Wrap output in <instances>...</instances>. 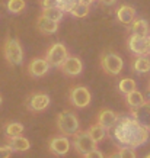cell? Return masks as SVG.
Listing matches in <instances>:
<instances>
[{"mask_svg": "<svg viewBox=\"0 0 150 158\" xmlns=\"http://www.w3.org/2000/svg\"><path fill=\"white\" fill-rule=\"evenodd\" d=\"M111 131L117 144H120L121 147L137 148L146 144V141L149 139V129L139 123L133 116H126L121 119L118 118V122Z\"/></svg>", "mask_w": 150, "mask_h": 158, "instance_id": "1", "label": "cell"}, {"mask_svg": "<svg viewBox=\"0 0 150 158\" xmlns=\"http://www.w3.org/2000/svg\"><path fill=\"white\" fill-rule=\"evenodd\" d=\"M57 128L66 136H73L77 131H80L77 116L70 110H64L57 116Z\"/></svg>", "mask_w": 150, "mask_h": 158, "instance_id": "2", "label": "cell"}, {"mask_svg": "<svg viewBox=\"0 0 150 158\" xmlns=\"http://www.w3.org/2000/svg\"><path fill=\"white\" fill-rule=\"evenodd\" d=\"M98 142L90 136L87 131H77L73 135V147L80 155H86V154L92 152L96 149Z\"/></svg>", "mask_w": 150, "mask_h": 158, "instance_id": "3", "label": "cell"}, {"mask_svg": "<svg viewBox=\"0 0 150 158\" xmlns=\"http://www.w3.org/2000/svg\"><path fill=\"white\" fill-rule=\"evenodd\" d=\"M3 52L9 64L12 65H20L24 61V51L18 39L15 38H7L3 45Z\"/></svg>", "mask_w": 150, "mask_h": 158, "instance_id": "4", "label": "cell"}, {"mask_svg": "<svg viewBox=\"0 0 150 158\" xmlns=\"http://www.w3.org/2000/svg\"><path fill=\"white\" fill-rule=\"evenodd\" d=\"M101 65L105 73L111 74V76H117V74L121 73L124 62H122V58L120 55H117V54L104 52L101 57Z\"/></svg>", "mask_w": 150, "mask_h": 158, "instance_id": "5", "label": "cell"}, {"mask_svg": "<svg viewBox=\"0 0 150 158\" xmlns=\"http://www.w3.org/2000/svg\"><path fill=\"white\" fill-rule=\"evenodd\" d=\"M68 57V51L66 45L61 42H55L51 45V48L47 51V61L50 62L51 67H61V64L66 61Z\"/></svg>", "mask_w": 150, "mask_h": 158, "instance_id": "6", "label": "cell"}, {"mask_svg": "<svg viewBox=\"0 0 150 158\" xmlns=\"http://www.w3.org/2000/svg\"><path fill=\"white\" fill-rule=\"evenodd\" d=\"M90 99H92L90 91L85 86H76L70 91V102L74 107H79V109L86 107V106L90 105Z\"/></svg>", "mask_w": 150, "mask_h": 158, "instance_id": "7", "label": "cell"}, {"mask_svg": "<svg viewBox=\"0 0 150 158\" xmlns=\"http://www.w3.org/2000/svg\"><path fill=\"white\" fill-rule=\"evenodd\" d=\"M127 45H128V49L133 54H136L137 57L139 55H146L147 49H149V36H140V35L131 34Z\"/></svg>", "mask_w": 150, "mask_h": 158, "instance_id": "8", "label": "cell"}, {"mask_svg": "<svg viewBox=\"0 0 150 158\" xmlns=\"http://www.w3.org/2000/svg\"><path fill=\"white\" fill-rule=\"evenodd\" d=\"M50 96L47 93H34L26 99V107L32 112H42L48 107Z\"/></svg>", "mask_w": 150, "mask_h": 158, "instance_id": "9", "label": "cell"}, {"mask_svg": "<svg viewBox=\"0 0 150 158\" xmlns=\"http://www.w3.org/2000/svg\"><path fill=\"white\" fill-rule=\"evenodd\" d=\"M60 68H61V71H63L64 74L76 77L83 71V62L79 57H70V55H68V57L66 58V61L61 64Z\"/></svg>", "mask_w": 150, "mask_h": 158, "instance_id": "10", "label": "cell"}, {"mask_svg": "<svg viewBox=\"0 0 150 158\" xmlns=\"http://www.w3.org/2000/svg\"><path fill=\"white\" fill-rule=\"evenodd\" d=\"M131 116L140 125H143L146 129L150 131V102H144L141 106L134 107Z\"/></svg>", "mask_w": 150, "mask_h": 158, "instance_id": "11", "label": "cell"}, {"mask_svg": "<svg viewBox=\"0 0 150 158\" xmlns=\"http://www.w3.org/2000/svg\"><path fill=\"white\" fill-rule=\"evenodd\" d=\"M50 62L47 61V58H34L29 62L28 71L32 77H42L45 76L50 70Z\"/></svg>", "mask_w": 150, "mask_h": 158, "instance_id": "12", "label": "cell"}, {"mask_svg": "<svg viewBox=\"0 0 150 158\" xmlns=\"http://www.w3.org/2000/svg\"><path fill=\"white\" fill-rule=\"evenodd\" d=\"M50 151L55 155H66L70 151V141L66 135L63 136H54L50 141Z\"/></svg>", "mask_w": 150, "mask_h": 158, "instance_id": "13", "label": "cell"}, {"mask_svg": "<svg viewBox=\"0 0 150 158\" xmlns=\"http://www.w3.org/2000/svg\"><path fill=\"white\" fill-rule=\"evenodd\" d=\"M118 122V115L111 109H102L98 113V123H101L107 131L112 129L114 125Z\"/></svg>", "mask_w": 150, "mask_h": 158, "instance_id": "14", "label": "cell"}, {"mask_svg": "<svg viewBox=\"0 0 150 158\" xmlns=\"http://www.w3.org/2000/svg\"><path fill=\"white\" fill-rule=\"evenodd\" d=\"M117 19L124 25H130L136 19V9L133 6L121 5L117 9Z\"/></svg>", "mask_w": 150, "mask_h": 158, "instance_id": "15", "label": "cell"}, {"mask_svg": "<svg viewBox=\"0 0 150 158\" xmlns=\"http://www.w3.org/2000/svg\"><path fill=\"white\" fill-rule=\"evenodd\" d=\"M37 28H38L39 32L42 34H47V35H51V34H55L58 29V23L54 22V20L45 18V16H39L38 20H37Z\"/></svg>", "mask_w": 150, "mask_h": 158, "instance_id": "16", "label": "cell"}, {"mask_svg": "<svg viewBox=\"0 0 150 158\" xmlns=\"http://www.w3.org/2000/svg\"><path fill=\"white\" fill-rule=\"evenodd\" d=\"M7 145L10 147V149H12V151H19V152H22V151H28V149L31 148V142H29L26 138H24L22 135L9 138Z\"/></svg>", "mask_w": 150, "mask_h": 158, "instance_id": "17", "label": "cell"}, {"mask_svg": "<svg viewBox=\"0 0 150 158\" xmlns=\"http://www.w3.org/2000/svg\"><path fill=\"white\" fill-rule=\"evenodd\" d=\"M150 28L147 20L144 19H134L131 23V34L133 35H140V36H149Z\"/></svg>", "mask_w": 150, "mask_h": 158, "instance_id": "18", "label": "cell"}, {"mask_svg": "<svg viewBox=\"0 0 150 158\" xmlns=\"http://www.w3.org/2000/svg\"><path fill=\"white\" fill-rule=\"evenodd\" d=\"M133 70L139 74H144L150 71V60L146 55H139L133 62Z\"/></svg>", "mask_w": 150, "mask_h": 158, "instance_id": "19", "label": "cell"}, {"mask_svg": "<svg viewBox=\"0 0 150 158\" xmlns=\"http://www.w3.org/2000/svg\"><path fill=\"white\" fill-rule=\"evenodd\" d=\"M126 100H127V105L130 106V107H139V106H141L143 103H144V96H143V93H140V91H131V93H128V94H126Z\"/></svg>", "mask_w": 150, "mask_h": 158, "instance_id": "20", "label": "cell"}, {"mask_svg": "<svg viewBox=\"0 0 150 158\" xmlns=\"http://www.w3.org/2000/svg\"><path fill=\"white\" fill-rule=\"evenodd\" d=\"M87 132L90 134V136H92L96 142H101V141H104L105 139V136H107V129L102 126L101 123H95L92 125L89 129H87Z\"/></svg>", "mask_w": 150, "mask_h": 158, "instance_id": "21", "label": "cell"}, {"mask_svg": "<svg viewBox=\"0 0 150 158\" xmlns=\"http://www.w3.org/2000/svg\"><path fill=\"white\" fill-rule=\"evenodd\" d=\"M42 15L45 18H48V19H51L58 23L60 20L63 19L64 12L60 9V7H45V9L42 10Z\"/></svg>", "mask_w": 150, "mask_h": 158, "instance_id": "22", "label": "cell"}, {"mask_svg": "<svg viewBox=\"0 0 150 158\" xmlns=\"http://www.w3.org/2000/svg\"><path fill=\"white\" fill-rule=\"evenodd\" d=\"M136 87H137L136 81H134L133 78H128V77H127V78H122L121 81H120V84H118L120 91L124 93V94H128V93H131V91L137 90Z\"/></svg>", "mask_w": 150, "mask_h": 158, "instance_id": "23", "label": "cell"}, {"mask_svg": "<svg viewBox=\"0 0 150 158\" xmlns=\"http://www.w3.org/2000/svg\"><path fill=\"white\" fill-rule=\"evenodd\" d=\"M89 10H90L89 5H85V3H82V2H77L70 13H72L74 18H85V16L89 15Z\"/></svg>", "mask_w": 150, "mask_h": 158, "instance_id": "24", "label": "cell"}, {"mask_svg": "<svg viewBox=\"0 0 150 158\" xmlns=\"http://www.w3.org/2000/svg\"><path fill=\"white\" fill-rule=\"evenodd\" d=\"M24 132V125L18 123V122H12V123L6 125V135L12 138V136H19Z\"/></svg>", "mask_w": 150, "mask_h": 158, "instance_id": "25", "label": "cell"}, {"mask_svg": "<svg viewBox=\"0 0 150 158\" xmlns=\"http://www.w3.org/2000/svg\"><path fill=\"white\" fill-rule=\"evenodd\" d=\"M25 6H26L25 0H7L6 3V7L10 13H20L25 9Z\"/></svg>", "mask_w": 150, "mask_h": 158, "instance_id": "26", "label": "cell"}, {"mask_svg": "<svg viewBox=\"0 0 150 158\" xmlns=\"http://www.w3.org/2000/svg\"><path fill=\"white\" fill-rule=\"evenodd\" d=\"M77 2L79 0H58V3H60L58 7L63 10L64 13H66V12H72V9L74 7V5H76Z\"/></svg>", "mask_w": 150, "mask_h": 158, "instance_id": "27", "label": "cell"}, {"mask_svg": "<svg viewBox=\"0 0 150 158\" xmlns=\"http://www.w3.org/2000/svg\"><path fill=\"white\" fill-rule=\"evenodd\" d=\"M120 154H121V158H137L136 151L131 147H121L120 148Z\"/></svg>", "mask_w": 150, "mask_h": 158, "instance_id": "28", "label": "cell"}, {"mask_svg": "<svg viewBox=\"0 0 150 158\" xmlns=\"http://www.w3.org/2000/svg\"><path fill=\"white\" fill-rule=\"evenodd\" d=\"M12 149H10L9 145H6V147H0V158H10L12 155Z\"/></svg>", "mask_w": 150, "mask_h": 158, "instance_id": "29", "label": "cell"}, {"mask_svg": "<svg viewBox=\"0 0 150 158\" xmlns=\"http://www.w3.org/2000/svg\"><path fill=\"white\" fill-rule=\"evenodd\" d=\"M58 0H42V7H58Z\"/></svg>", "mask_w": 150, "mask_h": 158, "instance_id": "30", "label": "cell"}, {"mask_svg": "<svg viewBox=\"0 0 150 158\" xmlns=\"http://www.w3.org/2000/svg\"><path fill=\"white\" fill-rule=\"evenodd\" d=\"M85 158H105V155L99 151V149H95V151H92V152H89L85 155Z\"/></svg>", "mask_w": 150, "mask_h": 158, "instance_id": "31", "label": "cell"}, {"mask_svg": "<svg viewBox=\"0 0 150 158\" xmlns=\"http://www.w3.org/2000/svg\"><path fill=\"white\" fill-rule=\"evenodd\" d=\"M99 2H101L102 5H105V6H112L117 0H99Z\"/></svg>", "mask_w": 150, "mask_h": 158, "instance_id": "32", "label": "cell"}, {"mask_svg": "<svg viewBox=\"0 0 150 158\" xmlns=\"http://www.w3.org/2000/svg\"><path fill=\"white\" fill-rule=\"evenodd\" d=\"M108 158H121V154H120V151H118V152H112Z\"/></svg>", "mask_w": 150, "mask_h": 158, "instance_id": "33", "label": "cell"}, {"mask_svg": "<svg viewBox=\"0 0 150 158\" xmlns=\"http://www.w3.org/2000/svg\"><path fill=\"white\" fill-rule=\"evenodd\" d=\"M79 2H82V3H85V5H89V6H90L93 2H95V0H79Z\"/></svg>", "mask_w": 150, "mask_h": 158, "instance_id": "34", "label": "cell"}, {"mask_svg": "<svg viewBox=\"0 0 150 158\" xmlns=\"http://www.w3.org/2000/svg\"><path fill=\"white\" fill-rule=\"evenodd\" d=\"M147 54L150 55V35H149V49H147Z\"/></svg>", "mask_w": 150, "mask_h": 158, "instance_id": "35", "label": "cell"}, {"mask_svg": "<svg viewBox=\"0 0 150 158\" xmlns=\"http://www.w3.org/2000/svg\"><path fill=\"white\" fill-rule=\"evenodd\" d=\"M147 90H149V96H150V83H149V89H147Z\"/></svg>", "mask_w": 150, "mask_h": 158, "instance_id": "36", "label": "cell"}, {"mask_svg": "<svg viewBox=\"0 0 150 158\" xmlns=\"http://www.w3.org/2000/svg\"><path fill=\"white\" fill-rule=\"evenodd\" d=\"M0 105H2V96H0Z\"/></svg>", "mask_w": 150, "mask_h": 158, "instance_id": "37", "label": "cell"}, {"mask_svg": "<svg viewBox=\"0 0 150 158\" xmlns=\"http://www.w3.org/2000/svg\"><path fill=\"white\" fill-rule=\"evenodd\" d=\"M146 158H150V154H149V155H147V157H146Z\"/></svg>", "mask_w": 150, "mask_h": 158, "instance_id": "38", "label": "cell"}]
</instances>
